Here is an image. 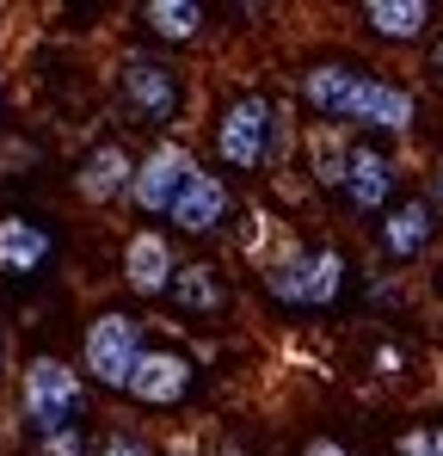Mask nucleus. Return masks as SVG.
I'll return each instance as SVG.
<instances>
[{
    "instance_id": "obj_1",
    "label": "nucleus",
    "mask_w": 443,
    "mask_h": 456,
    "mask_svg": "<svg viewBox=\"0 0 443 456\" xmlns=\"http://www.w3.org/2000/svg\"><path fill=\"white\" fill-rule=\"evenodd\" d=\"M302 99L320 118H339V124H358V130H382V136H407L413 118H419V99L407 86H394L388 75H369V69H351V62L302 69Z\"/></svg>"
},
{
    "instance_id": "obj_2",
    "label": "nucleus",
    "mask_w": 443,
    "mask_h": 456,
    "mask_svg": "<svg viewBox=\"0 0 443 456\" xmlns=\"http://www.w3.org/2000/svg\"><path fill=\"white\" fill-rule=\"evenodd\" d=\"M19 407H25V426L31 438H62L86 426V388L62 358H31L25 377H19Z\"/></svg>"
},
{
    "instance_id": "obj_3",
    "label": "nucleus",
    "mask_w": 443,
    "mask_h": 456,
    "mask_svg": "<svg viewBox=\"0 0 443 456\" xmlns=\"http://www.w3.org/2000/svg\"><path fill=\"white\" fill-rule=\"evenodd\" d=\"M148 358V339H142V321L136 314H124V308H105V314H93L86 321V339H80V364H86V377L105 382V388H124L130 395V382L142 370Z\"/></svg>"
},
{
    "instance_id": "obj_4",
    "label": "nucleus",
    "mask_w": 443,
    "mask_h": 456,
    "mask_svg": "<svg viewBox=\"0 0 443 456\" xmlns=\"http://www.w3.org/2000/svg\"><path fill=\"white\" fill-rule=\"evenodd\" d=\"M339 290H345V253L339 247H314V253L290 247L284 259L265 265V297H278L284 308H326L339 303Z\"/></svg>"
},
{
    "instance_id": "obj_5",
    "label": "nucleus",
    "mask_w": 443,
    "mask_h": 456,
    "mask_svg": "<svg viewBox=\"0 0 443 456\" xmlns=\"http://www.w3.org/2000/svg\"><path fill=\"white\" fill-rule=\"evenodd\" d=\"M117 105L142 124V130H166L185 105V80L154 56H124L117 62Z\"/></svg>"
},
{
    "instance_id": "obj_6",
    "label": "nucleus",
    "mask_w": 443,
    "mask_h": 456,
    "mask_svg": "<svg viewBox=\"0 0 443 456\" xmlns=\"http://www.w3.org/2000/svg\"><path fill=\"white\" fill-rule=\"evenodd\" d=\"M271 99L265 93H240L228 99L216 118V154L234 173H265V136H271Z\"/></svg>"
},
{
    "instance_id": "obj_7",
    "label": "nucleus",
    "mask_w": 443,
    "mask_h": 456,
    "mask_svg": "<svg viewBox=\"0 0 443 456\" xmlns=\"http://www.w3.org/2000/svg\"><path fill=\"white\" fill-rule=\"evenodd\" d=\"M204 167H197V154L185 149V142H154L142 154V167H136V185H130V204L148 210V216H173V204L185 198V185L197 179Z\"/></svg>"
},
{
    "instance_id": "obj_8",
    "label": "nucleus",
    "mask_w": 443,
    "mask_h": 456,
    "mask_svg": "<svg viewBox=\"0 0 443 456\" xmlns=\"http://www.w3.org/2000/svg\"><path fill=\"white\" fill-rule=\"evenodd\" d=\"M173 278H179V259H173V240L166 234H130V247H124V284L136 290V297H173Z\"/></svg>"
},
{
    "instance_id": "obj_9",
    "label": "nucleus",
    "mask_w": 443,
    "mask_h": 456,
    "mask_svg": "<svg viewBox=\"0 0 443 456\" xmlns=\"http://www.w3.org/2000/svg\"><path fill=\"white\" fill-rule=\"evenodd\" d=\"M136 167H142V160H130L124 142H99V149L80 160V173H74L80 204H111V198H124V191L136 185Z\"/></svg>"
},
{
    "instance_id": "obj_10",
    "label": "nucleus",
    "mask_w": 443,
    "mask_h": 456,
    "mask_svg": "<svg viewBox=\"0 0 443 456\" xmlns=\"http://www.w3.org/2000/svg\"><path fill=\"white\" fill-rule=\"evenodd\" d=\"M438 240V204L431 198H407V204H394L388 210V223H382V253L388 259H419L425 247Z\"/></svg>"
},
{
    "instance_id": "obj_11",
    "label": "nucleus",
    "mask_w": 443,
    "mask_h": 456,
    "mask_svg": "<svg viewBox=\"0 0 443 456\" xmlns=\"http://www.w3.org/2000/svg\"><path fill=\"white\" fill-rule=\"evenodd\" d=\"M191 395V358L185 352H148L136 382H130V401H142V407H173V401H185Z\"/></svg>"
},
{
    "instance_id": "obj_12",
    "label": "nucleus",
    "mask_w": 443,
    "mask_h": 456,
    "mask_svg": "<svg viewBox=\"0 0 443 456\" xmlns=\"http://www.w3.org/2000/svg\"><path fill=\"white\" fill-rule=\"evenodd\" d=\"M394 185H400V160H394V154H382V149L351 154V173H345L351 210H382V204L394 198Z\"/></svg>"
},
{
    "instance_id": "obj_13",
    "label": "nucleus",
    "mask_w": 443,
    "mask_h": 456,
    "mask_svg": "<svg viewBox=\"0 0 443 456\" xmlns=\"http://www.w3.org/2000/svg\"><path fill=\"white\" fill-rule=\"evenodd\" d=\"M222 216H228V179L222 173H197L185 185V198L173 204L179 234H210V228H222Z\"/></svg>"
},
{
    "instance_id": "obj_14",
    "label": "nucleus",
    "mask_w": 443,
    "mask_h": 456,
    "mask_svg": "<svg viewBox=\"0 0 443 456\" xmlns=\"http://www.w3.org/2000/svg\"><path fill=\"white\" fill-rule=\"evenodd\" d=\"M44 259H50L44 223H31V216H0V272L25 278V272H37Z\"/></svg>"
},
{
    "instance_id": "obj_15",
    "label": "nucleus",
    "mask_w": 443,
    "mask_h": 456,
    "mask_svg": "<svg viewBox=\"0 0 443 456\" xmlns=\"http://www.w3.org/2000/svg\"><path fill=\"white\" fill-rule=\"evenodd\" d=\"M431 19H438L431 0H369V6H364V25L375 31V37H388V44H413V37H425Z\"/></svg>"
},
{
    "instance_id": "obj_16",
    "label": "nucleus",
    "mask_w": 443,
    "mask_h": 456,
    "mask_svg": "<svg viewBox=\"0 0 443 456\" xmlns=\"http://www.w3.org/2000/svg\"><path fill=\"white\" fill-rule=\"evenodd\" d=\"M173 303L185 308V314H197V321H210L228 308V284H222L216 265H179V278H173Z\"/></svg>"
},
{
    "instance_id": "obj_17",
    "label": "nucleus",
    "mask_w": 443,
    "mask_h": 456,
    "mask_svg": "<svg viewBox=\"0 0 443 456\" xmlns=\"http://www.w3.org/2000/svg\"><path fill=\"white\" fill-rule=\"evenodd\" d=\"M142 19H148V31H154L160 44H191V37L204 31V6H197V0H148Z\"/></svg>"
},
{
    "instance_id": "obj_18",
    "label": "nucleus",
    "mask_w": 443,
    "mask_h": 456,
    "mask_svg": "<svg viewBox=\"0 0 443 456\" xmlns=\"http://www.w3.org/2000/svg\"><path fill=\"white\" fill-rule=\"evenodd\" d=\"M351 154H358V149H345L339 124H314V136H308V160H314V185H339V191H345Z\"/></svg>"
},
{
    "instance_id": "obj_19",
    "label": "nucleus",
    "mask_w": 443,
    "mask_h": 456,
    "mask_svg": "<svg viewBox=\"0 0 443 456\" xmlns=\"http://www.w3.org/2000/svg\"><path fill=\"white\" fill-rule=\"evenodd\" d=\"M290 154H295V118H290V105L278 99V111H271V136H265V173H284Z\"/></svg>"
},
{
    "instance_id": "obj_20",
    "label": "nucleus",
    "mask_w": 443,
    "mask_h": 456,
    "mask_svg": "<svg viewBox=\"0 0 443 456\" xmlns=\"http://www.w3.org/2000/svg\"><path fill=\"white\" fill-rule=\"evenodd\" d=\"M400 456H443V426H413V432H400Z\"/></svg>"
},
{
    "instance_id": "obj_21",
    "label": "nucleus",
    "mask_w": 443,
    "mask_h": 456,
    "mask_svg": "<svg viewBox=\"0 0 443 456\" xmlns=\"http://www.w3.org/2000/svg\"><path fill=\"white\" fill-rule=\"evenodd\" d=\"M93 456H154V451H148V438H136V432H105Z\"/></svg>"
},
{
    "instance_id": "obj_22",
    "label": "nucleus",
    "mask_w": 443,
    "mask_h": 456,
    "mask_svg": "<svg viewBox=\"0 0 443 456\" xmlns=\"http://www.w3.org/2000/svg\"><path fill=\"white\" fill-rule=\"evenodd\" d=\"M44 456H86V432H62V438H44Z\"/></svg>"
},
{
    "instance_id": "obj_23",
    "label": "nucleus",
    "mask_w": 443,
    "mask_h": 456,
    "mask_svg": "<svg viewBox=\"0 0 443 456\" xmlns=\"http://www.w3.org/2000/svg\"><path fill=\"white\" fill-rule=\"evenodd\" d=\"M302 456H358V451H345V444H333V438H308Z\"/></svg>"
},
{
    "instance_id": "obj_24",
    "label": "nucleus",
    "mask_w": 443,
    "mask_h": 456,
    "mask_svg": "<svg viewBox=\"0 0 443 456\" xmlns=\"http://www.w3.org/2000/svg\"><path fill=\"white\" fill-rule=\"evenodd\" d=\"M431 204L443 210V154H438V167H431Z\"/></svg>"
},
{
    "instance_id": "obj_25",
    "label": "nucleus",
    "mask_w": 443,
    "mask_h": 456,
    "mask_svg": "<svg viewBox=\"0 0 443 456\" xmlns=\"http://www.w3.org/2000/svg\"><path fill=\"white\" fill-rule=\"evenodd\" d=\"M431 80L443 86V31H438V44H431Z\"/></svg>"
},
{
    "instance_id": "obj_26",
    "label": "nucleus",
    "mask_w": 443,
    "mask_h": 456,
    "mask_svg": "<svg viewBox=\"0 0 443 456\" xmlns=\"http://www.w3.org/2000/svg\"><path fill=\"white\" fill-rule=\"evenodd\" d=\"M0 352H6V346H0Z\"/></svg>"
},
{
    "instance_id": "obj_27",
    "label": "nucleus",
    "mask_w": 443,
    "mask_h": 456,
    "mask_svg": "<svg viewBox=\"0 0 443 456\" xmlns=\"http://www.w3.org/2000/svg\"><path fill=\"white\" fill-rule=\"evenodd\" d=\"M234 456H240V451H234Z\"/></svg>"
}]
</instances>
